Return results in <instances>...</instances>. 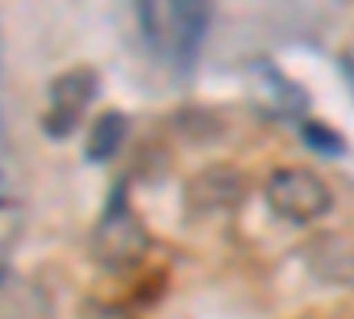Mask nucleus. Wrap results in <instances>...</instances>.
I'll return each instance as SVG.
<instances>
[{"label":"nucleus","instance_id":"nucleus-1","mask_svg":"<svg viewBox=\"0 0 354 319\" xmlns=\"http://www.w3.org/2000/svg\"><path fill=\"white\" fill-rule=\"evenodd\" d=\"M209 4H138V33L156 57L177 71L192 75L209 28Z\"/></svg>","mask_w":354,"mask_h":319},{"label":"nucleus","instance_id":"nucleus-2","mask_svg":"<svg viewBox=\"0 0 354 319\" xmlns=\"http://www.w3.org/2000/svg\"><path fill=\"white\" fill-rule=\"evenodd\" d=\"M149 248V235H145V224L131 213L124 185H117V192L110 195V206L103 210L96 230H93V255L103 270H131L138 266V259Z\"/></svg>","mask_w":354,"mask_h":319},{"label":"nucleus","instance_id":"nucleus-3","mask_svg":"<svg viewBox=\"0 0 354 319\" xmlns=\"http://www.w3.org/2000/svg\"><path fill=\"white\" fill-rule=\"evenodd\" d=\"M266 202L277 217L290 224H315L333 210V192L315 170L280 167L266 181Z\"/></svg>","mask_w":354,"mask_h":319},{"label":"nucleus","instance_id":"nucleus-4","mask_svg":"<svg viewBox=\"0 0 354 319\" xmlns=\"http://www.w3.org/2000/svg\"><path fill=\"white\" fill-rule=\"evenodd\" d=\"M100 93V78L93 68H71L50 82V107L43 113V131L50 138H68L78 125L88 103Z\"/></svg>","mask_w":354,"mask_h":319},{"label":"nucleus","instance_id":"nucleus-5","mask_svg":"<svg viewBox=\"0 0 354 319\" xmlns=\"http://www.w3.org/2000/svg\"><path fill=\"white\" fill-rule=\"evenodd\" d=\"M245 199V178L234 167H205L188 181L185 202L192 213H220Z\"/></svg>","mask_w":354,"mask_h":319},{"label":"nucleus","instance_id":"nucleus-6","mask_svg":"<svg viewBox=\"0 0 354 319\" xmlns=\"http://www.w3.org/2000/svg\"><path fill=\"white\" fill-rule=\"evenodd\" d=\"M0 319H53V305L39 284L0 273Z\"/></svg>","mask_w":354,"mask_h":319},{"label":"nucleus","instance_id":"nucleus-7","mask_svg":"<svg viewBox=\"0 0 354 319\" xmlns=\"http://www.w3.org/2000/svg\"><path fill=\"white\" fill-rule=\"evenodd\" d=\"M308 266L322 277V280H354V248L344 241V238H319L312 248H308Z\"/></svg>","mask_w":354,"mask_h":319},{"label":"nucleus","instance_id":"nucleus-8","mask_svg":"<svg viewBox=\"0 0 354 319\" xmlns=\"http://www.w3.org/2000/svg\"><path fill=\"white\" fill-rule=\"evenodd\" d=\"M124 135H128V118H124V113H117V110L100 113V118L93 121V128H88L85 160H93V163L110 160L117 149L124 146Z\"/></svg>","mask_w":354,"mask_h":319},{"label":"nucleus","instance_id":"nucleus-9","mask_svg":"<svg viewBox=\"0 0 354 319\" xmlns=\"http://www.w3.org/2000/svg\"><path fill=\"white\" fill-rule=\"evenodd\" d=\"M301 135H305L308 146H312L315 153H322V156H340V153H344V135H337L333 128L319 125V121H305V125H301Z\"/></svg>","mask_w":354,"mask_h":319},{"label":"nucleus","instance_id":"nucleus-10","mask_svg":"<svg viewBox=\"0 0 354 319\" xmlns=\"http://www.w3.org/2000/svg\"><path fill=\"white\" fill-rule=\"evenodd\" d=\"M78 319H135L124 305H113V302H103V298H85L78 305Z\"/></svg>","mask_w":354,"mask_h":319},{"label":"nucleus","instance_id":"nucleus-11","mask_svg":"<svg viewBox=\"0 0 354 319\" xmlns=\"http://www.w3.org/2000/svg\"><path fill=\"white\" fill-rule=\"evenodd\" d=\"M337 71H340V78L347 82L351 100H354V53H340V57H337Z\"/></svg>","mask_w":354,"mask_h":319},{"label":"nucleus","instance_id":"nucleus-12","mask_svg":"<svg viewBox=\"0 0 354 319\" xmlns=\"http://www.w3.org/2000/svg\"><path fill=\"white\" fill-rule=\"evenodd\" d=\"M0 131H4V36H0Z\"/></svg>","mask_w":354,"mask_h":319},{"label":"nucleus","instance_id":"nucleus-13","mask_svg":"<svg viewBox=\"0 0 354 319\" xmlns=\"http://www.w3.org/2000/svg\"><path fill=\"white\" fill-rule=\"evenodd\" d=\"M0 206H4V170H0Z\"/></svg>","mask_w":354,"mask_h":319}]
</instances>
